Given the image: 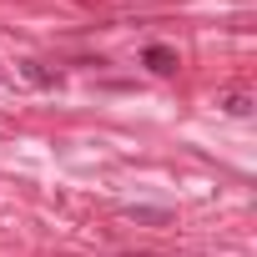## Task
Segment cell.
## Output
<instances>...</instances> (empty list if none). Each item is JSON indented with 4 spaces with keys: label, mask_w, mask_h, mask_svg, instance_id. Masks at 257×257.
Listing matches in <instances>:
<instances>
[{
    "label": "cell",
    "mask_w": 257,
    "mask_h": 257,
    "mask_svg": "<svg viewBox=\"0 0 257 257\" xmlns=\"http://www.w3.org/2000/svg\"><path fill=\"white\" fill-rule=\"evenodd\" d=\"M21 71H26V81H36V86H51V71H41L36 61H21Z\"/></svg>",
    "instance_id": "obj_2"
},
{
    "label": "cell",
    "mask_w": 257,
    "mask_h": 257,
    "mask_svg": "<svg viewBox=\"0 0 257 257\" xmlns=\"http://www.w3.org/2000/svg\"><path fill=\"white\" fill-rule=\"evenodd\" d=\"M137 222H167V212H152V207H132Z\"/></svg>",
    "instance_id": "obj_4"
},
{
    "label": "cell",
    "mask_w": 257,
    "mask_h": 257,
    "mask_svg": "<svg viewBox=\"0 0 257 257\" xmlns=\"http://www.w3.org/2000/svg\"><path fill=\"white\" fill-rule=\"evenodd\" d=\"M142 61H147L157 76H172V71H177V51H167V46H147V56H142Z\"/></svg>",
    "instance_id": "obj_1"
},
{
    "label": "cell",
    "mask_w": 257,
    "mask_h": 257,
    "mask_svg": "<svg viewBox=\"0 0 257 257\" xmlns=\"http://www.w3.org/2000/svg\"><path fill=\"white\" fill-rule=\"evenodd\" d=\"M222 106H227V111H232V116H247V111H252V101H247V96H242V91H232V96H227V101H222Z\"/></svg>",
    "instance_id": "obj_3"
}]
</instances>
